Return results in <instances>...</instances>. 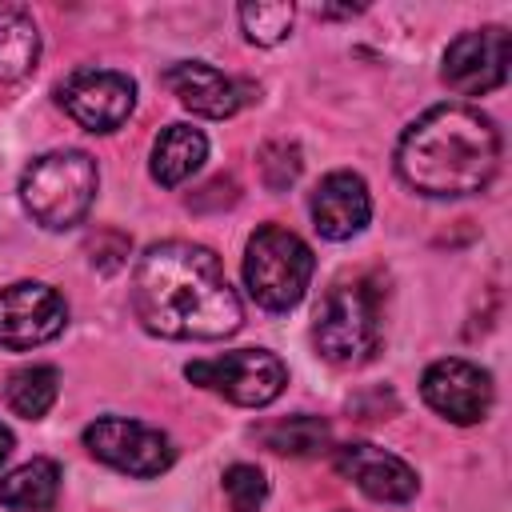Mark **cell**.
Segmentation results:
<instances>
[{"mask_svg": "<svg viewBox=\"0 0 512 512\" xmlns=\"http://www.w3.org/2000/svg\"><path fill=\"white\" fill-rule=\"evenodd\" d=\"M132 308L136 320L164 340H224L244 324L220 256L192 240H164L140 256Z\"/></svg>", "mask_w": 512, "mask_h": 512, "instance_id": "cell-1", "label": "cell"}, {"mask_svg": "<svg viewBox=\"0 0 512 512\" xmlns=\"http://www.w3.org/2000/svg\"><path fill=\"white\" fill-rule=\"evenodd\" d=\"M500 168V128L472 104H436L412 120L396 148L400 180L436 200L472 196Z\"/></svg>", "mask_w": 512, "mask_h": 512, "instance_id": "cell-2", "label": "cell"}, {"mask_svg": "<svg viewBox=\"0 0 512 512\" xmlns=\"http://www.w3.org/2000/svg\"><path fill=\"white\" fill-rule=\"evenodd\" d=\"M96 184H100V172H96V160L88 152L56 148V152L36 156L24 168L20 204L40 228L64 232L88 216V208L96 200Z\"/></svg>", "mask_w": 512, "mask_h": 512, "instance_id": "cell-3", "label": "cell"}, {"mask_svg": "<svg viewBox=\"0 0 512 512\" xmlns=\"http://www.w3.org/2000/svg\"><path fill=\"white\" fill-rule=\"evenodd\" d=\"M312 272H316L312 248L296 232H288L280 224H264L248 236L244 288L260 308H268V312L296 308L312 284Z\"/></svg>", "mask_w": 512, "mask_h": 512, "instance_id": "cell-4", "label": "cell"}, {"mask_svg": "<svg viewBox=\"0 0 512 512\" xmlns=\"http://www.w3.org/2000/svg\"><path fill=\"white\" fill-rule=\"evenodd\" d=\"M312 344L328 364H364L380 348V296L368 280L332 284L316 308Z\"/></svg>", "mask_w": 512, "mask_h": 512, "instance_id": "cell-5", "label": "cell"}, {"mask_svg": "<svg viewBox=\"0 0 512 512\" xmlns=\"http://www.w3.org/2000/svg\"><path fill=\"white\" fill-rule=\"evenodd\" d=\"M184 376L240 408H264L288 388V368L268 348H236L224 356L184 364Z\"/></svg>", "mask_w": 512, "mask_h": 512, "instance_id": "cell-6", "label": "cell"}, {"mask_svg": "<svg viewBox=\"0 0 512 512\" xmlns=\"http://www.w3.org/2000/svg\"><path fill=\"white\" fill-rule=\"evenodd\" d=\"M84 448L100 464H108L124 476H140V480H152L176 464V444L168 440V432L140 424V420H124V416L92 420L84 428Z\"/></svg>", "mask_w": 512, "mask_h": 512, "instance_id": "cell-7", "label": "cell"}, {"mask_svg": "<svg viewBox=\"0 0 512 512\" xmlns=\"http://www.w3.org/2000/svg\"><path fill=\"white\" fill-rule=\"evenodd\" d=\"M68 304L56 288L40 280H16L0 288V348L24 352L36 344H48L64 332Z\"/></svg>", "mask_w": 512, "mask_h": 512, "instance_id": "cell-8", "label": "cell"}, {"mask_svg": "<svg viewBox=\"0 0 512 512\" xmlns=\"http://www.w3.org/2000/svg\"><path fill=\"white\" fill-rule=\"evenodd\" d=\"M508 56H512V36L500 24L460 32L448 52H444V84L460 96H488L508 80Z\"/></svg>", "mask_w": 512, "mask_h": 512, "instance_id": "cell-9", "label": "cell"}, {"mask_svg": "<svg viewBox=\"0 0 512 512\" xmlns=\"http://www.w3.org/2000/svg\"><path fill=\"white\" fill-rule=\"evenodd\" d=\"M56 96L88 132H116L136 108V84L116 68H76Z\"/></svg>", "mask_w": 512, "mask_h": 512, "instance_id": "cell-10", "label": "cell"}, {"mask_svg": "<svg viewBox=\"0 0 512 512\" xmlns=\"http://www.w3.org/2000/svg\"><path fill=\"white\" fill-rule=\"evenodd\" d=\"M420 396L432 412H440L452 424H480L492 408V376L472 360L448 356L424 368Z\"/></svg>", "mask_w": 512, "mask_h": 512, "instance_id": "cell-11", "label": "cell"}, {"mask_svg": "<svg viewBox=\"0 0 512 512\" xmlns=\"http://www.w3.org/2000/svg\"><path fill=\"white\" fill-rule=\"evenodd\" d=\"M336 472L356 484L368 500L380 504H408L420 492V476L408 460H400L388 448H376L368 440H348L336 448Z\"/></svg>", "mask_w": 512, "mask_h": 512, "instance_id": "cell-12", "label": "cell"}, {"mask_svg": "<svg viewBox=\"0 0 512 512\" xmlns=\"http://www.w3.org/2000/svg\"><path fill=\"white\" fill-rule=\"evenodd\" d=\"M164 84L184 108H192L196 116H208V120H228L232 112H240L252 100V84H244L236 76H224L220 68H212L204 60L172 64L164 72Z\"/></svg>", "mask_w": 512, "mask_h": 512, "instance_id": "cell-13", "label": "cell"}, {"mask_svg": "<svg viewBox=\"0 0 512 512\" xmlns=\"http://www.w3.org/2000/svg\"><path fill=\"white\" fill-rule=\"evenodd\" d=\"M372 220V196H368V184L340 168V172H328L316 192H312V224L324 240H352L356 232H364V224Z\"/></svg>", "mask_w": 512, "mask_h": 512, "instance_id": "cell-14", "label": "cell"}, {"mask_svg": "<svg viewBox=\"0 0 512 512\" xmlns=\"http://www.w3.org/2000/svg\"><path fill=\"white\" fill-rule=\"evenodd\" d=\"M208 156V136L192 124H168L156 140H152V180L164 188L184 184Z\"/></svg>", "mask_w": 512, "mask_h": 512, "instance_id": "cell-15", "label": "cell"}, {"mask_svg": "<svg viewBox=\"0 0 512 512\" xmlns=\"http://www.w3.org/2000/svg\"><path fill=\"white\" fill-rule=\"evenodd\" d=\"M60 496V464L56 460H28L0 476V504L12 512H40Z\"/></svg>", "mask_w": 512, "mask_h": 512, "instance_id": "cell-16", "label": "cell"}, {"mask_svg": "<svg viewBox=\"0 0 512 512\" xmlns=\"http://www.w3.org/2000/svg\"><path fill=\"white\" fill-rule=\"evenodd\" d=\"M36 60H40L36 20L16 4H0V84L28 76Z\"/></svg>", "mask_w": 512, "mask_h": 512, "instance_id": "cell-17", "label": "cell"}, {"mask_svg": "<svg viewBox=\"0 0 512 512\" xmlns=\"http://www.w3.org/2000/svg\"><path fill=\"white\" fill-rule=\"evenodd\" d=\"M256 440L264 448L280 452V456H320L332 444V428H328V420L300 412V416H284V420L260 424L256 428Z\"/></svg>", "mask_w": 512, "mask_h": 512, "instance_id": "cell-18", "label": "cell"}, {"mask_svg": "<svg viewBox=\"0 0 512 512\" xmlns=\"http://www.w3.org/2000/svg\"><path fill=\"white\" fill-rule=\"evenodd\" d=\"M60 396V372L52 364H28V368H16L4 384V404L24 416V420H40Z\"/></svg>", "mask_w": 512, "mask_h": 512, "instance_id": "cell-19", "label": "cell"}, {"mask_svg": "<svg viewBox=\"0 0 512 512\" xmlns=\"http://www.w3.org/2000/svg\"><path fill=\"white\" fill-rule=\"evenodd\" d=\"M236 16H240V28H244V36H248L252 44L272 48V44H280V40L292 32L296 8L284 4V0H256V4H240Z\"/></svg>", "mask_w": 512, "mask_h": 512, "instance_id": "cell-20", "label": "cell"}, {"mask_svg": "<svg viewBox=\"0 0 512 512\" xmlns=\"http://www.w3.org/2000/svg\"><path fill=\"white\" fill-rule=\"evenodd\" d=\"M224 496L232 504V512H260V504L268 500V480L256 464H232L224 468Z\"/></svg>", "mask_w": 512, "mask_h": 512, "instance_id": "cell-21", "label": "cell"}, {"mask_svg": "<svg viewBox=\"0 0 512 512\" xmlns=\"http://www.w3.org/2000/svg\"><path fill=\"white\" fill-rule=\"evenodd\" d=\"M260 172H264V184H268L272 192H284V188L296 184V176H300V148L288 144V140L264 144V152H260Z\"/></svg>", "mask_w": 512, "mask_h": 512, "instance_id": "cell-22", "label": "cell"}, {"mask_svg": "<svg viewBox=\"0 0 512 512\" xmlns=\"http://www.w3.org/2000/svg\"><path fill=\"white\" fill-rule=\"evenodd\" d=\"M12 444H16V440H12V428H8L4 420H0V464H4L8 456H12Z\"/></svg>", "mask_w": 512, "mask_h": 512, "instance_id": "cell-23", "label": "cell"}, {"mask_svg": "<svg viewBox=\"0 0 512 512\" xmlns=\"http://www.w3.org/2000/svg\"><path fill=\"white\" fill-rule=\"evenodd\" d=\"M340 512H344V508H340Z\"/></svg>", "mask_w": 512, "mask_h": 512, "instance_id": "cell-24", "label": "cell"}]
</instances>
